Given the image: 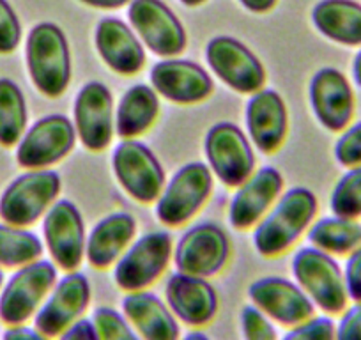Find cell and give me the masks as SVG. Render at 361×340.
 <instances>
[{
  "label": "cell",
  "instance_id": "cell-31",
  "mask_svg": "<svg viewBox=\"0 0 361 340\" xmlns=\"http://www.w3.org/2000/svg\"><path fill=\"white\" fill-rule=\"evenodd\" d=\"M329 207L338 217L361 218V165L350 166L338 179L331 192Z\"/></svg>",
  "mask_w": 361,
  "mask_h": 340
},
{
  "label": "cell",
  "instance_id": "cell-9",
  "mask_svg": "<svg viewBox=\"0 0 361 340\" xmlns=\"http://www.w3.org/2000/svg\"><path fill=\"white\" fill-rule=\"evenodd\" d=\"M76 130L62 114L41 117L25 130L16 147V162L29 170L48 169L61 162L75 147Z\"/></svg>",
  "mask_w": 361,
  "mask_h": 340
},
{
  "label": "cell",
  "instance_id": "cell-18",
  "mask_svg": "<svg viewBox=\"0 0 361 340\" xmlns=\"http://www.w3.org/2000/svg\"><path fill=\"white\" fill-rule=\"evenodd\" d=\"M310 105L319 123L329 131H343L354 116V91L347 76L336 68L315 71L308 87Z\"/></svg>",
  "mask_w": 361,
  "mask_h": 340
},
{
  "label": "cell",
  "instance_id": "cell-34",
  "mask_svg": "<svg viewBox=\"0 0 361 340\" xmlns=\"http://www.w3.org/2000/svg\"><path fill=\"white\" fill-rule=\"evenodd\" d=\"M241 332L245 340H279L275 324L253 305L241 310Z\"/></svg>",
  "mask_w": 361,
  "mask_h": 340
},
{
  "label": "cell",
  "instance_id": "cell-2",
  "mask_svg": "<svg viewBox=\"0 0 361 340\" xmlns=\"http://www.w3.org/2000/svg\"><path fill=\"white\" fill-rule=\"evenodd\" d=\"M27 68L41 95L59 98L71 80V54L64 32L55 23H37L27 37Z\"/></svg>",
  "mask_w": 361,
  "mask_h": 340
},
{
  "label": "cell",
  "instance_id": "cell-24",
  "mask_svg": "<svg viewBox=\"0 0 361 340\" xmlns=\"http://www.w3.org/2000/svg\"><path fill=\"white\" fill-rule=\"evenodd\" d=\"M99 57L119 75H135L145 64V51L133 29L119 18H103L96 29Z\"/></svg>",
  "mask_w": 361,
  "mask_h": 340
},
{
  "label": "cell",
  "instance_id": "cell-6",
  "mask_svg": "<svg viewBox=\"0 0 361 340\" xmlns=\"http://www.w3.org/2000/svg\"><path fill=\"white\" fill-rule=\"evenodd\" d=\"M213 190L209 166L200 162L180 166L156 200V217L166 227H179L195 217Z\"/></svg>",
  "mask_w": 361,
  "mask_h": 340
},
{
  "label": "cell",
  "instance_id": "cell-15",
  "mask_svg": "<svg viewBox=\"0 0 361 340\" xmlns=\"http://www.w3.org/2000/svg\"><path fill=\"white\" fill-rule=\"evenodd\" d=\"M128 18L140 40L159 57H176L186 48V32L161 0H131Z\"/></svg>",
  "mask_w": 361,
  "mask_h": 340
},
{
  "label": "cell",
  "instance_id": "cell-35",
  "mask_svg": "<svg viewBox=\"0 0 361 340\" xmlns=\"http://www.w3.org/2000/svg\"><path fill=\"white\" fill-rule=\"evenodd\" d=\"M335 158L347 169L361 165V121L342 131L335 144Z\"/></svg>",
  "mask_w": 361,
  "mask_h": 340
},
{
  "label": "cell",
  "instance_id": "cell-22",
  "mask_svg": "<svg viewBox=\"0 0 361 340\" xmlns=\"http://www.w3.org/2000/svg\"><path fill=\"white\" fill-rule=\"evenodd\" d=\"M287 107L273 89H260L246 103V128L260 152H275L287 135Z\"/></svg>",
  "mask_w": 361,
  "mask_h": 340
},
{
  "label": "cell",
  "instance_id": "cell-1",
  "mask_svg": "<svg viewBox=\"0 0 361 340\" xmlns=\"http://www.w3.org/2000/svg\"><path fill=\"white\" fill-rule=\"evenodd\" d=\"M317 213V197L312 190L298 186L283 193L273 211L266 214L253 232V245L264 257L287 252L310 227Z\"/></svg>",
  "mask_w": 361,
  "mask_h": 340
},
{
  "label": "cell",
  "instance_id": "cell-16",
  "mask_svg": "<svg viewBox=\"0 0 361 340\" xmlns=\"http://www.w3.org/2000/svg\"><path fill=\"white\" fill-rule=\"evenodd\" d=\"M75 130L89 151H103L116 130V112L110 89L102 82H89L75 99Z\"/></svg>",
  "mask_w": 361,
  "mask_h": 340
},
{
  "label": "cell",
  "instance_id": "cell-41",
  "mask_svg": "<svg viewBox=\"0 0 361 340\" xmlns=\"http://www.w3.org/2000/svg\"><path fill=\"white\" fill-rule=\"evenodd\" d=\"M239 2L252 13H266L276 4V0H239Z\"/></svg>",
  "mask_w": 361,
  "mask_h": 340
},
{
  "label": "cell",
  "instance_id": "cell-11",
  "mask_svg": "<svg viewBox=\"0 0 361 340\" xmlns=\"http://www.w3.org/2000/svg\"><path fill=\"white\" fill-rule=\"evenodd\" d=\"M231 255V243L224 229L216 224H199L180 236L173 250V265L177 272L188 275H218L227 265Z\"/></svg>",
  "mask_w": 361,
  "mask_h": 340
},
{
  "label": "cell",
  "instance_id": "cell-38",
  "mask_svg": "<svg viewBox=\"0 0 361 340\" xmlns=\"http://www.w3.org/2000/svg\"><path fill=\"white\" fill-rule=\"evenodd\" d=\"M343 280H345L349 300L361 301V245L347 255L345 266H343Z\"/></svg>",
  "mask_w": 361,
  "mask_h": 340
},
{
  "label": "cell",
  "instance_id": "cell-12",
  "mask_svg": "<svg viewBox=\"0 0 361 340\" xmlns=\"http://www.w3.org/2000/svg\"><path fill=\"white\" fill-rule=\"evenodd\" d=\"M206 59L214 75L241 95H253L266 83V69L246 44L231 36H218L207 43Z\"/></svg>",
  "mask_w": 361,
  "mask_h": 340
},
{
  "label": "cell",
  "instance_id": "cell-30",
  "mask_svg": "<svg viewBox=\"0 0 361 340\" xmlns=\"http://www.w3.org/2000/svg\"><path fill=\"white\" fill-rule=\"evenodd\" d=\"M43 255V243L25 227L0 224V268H22Z\"/></svg>",
  "mask_w": 361,
  "mask_h": 340
},
{
  "label": "cell",
  "instance_id": "cell-8",
  "mask_svg": "<svg viewBox=\"0 0 361 340\" xmlns=\"http://www.w3.org/2000/svg\"><path fill=\"white\" fill-rule=\"evenodd\" d=\"M112 166L117 181L131 199L142 204L158 200L165 186V170L154 152L135 138H123L114 149Z\"/></svg>",
  "mask_w": 361,
  "mask_h": 340
},
{
  "label": "cell",
  "instance_id": "cell-20",
  "mask_svg": "<svg viewBox=\"0 0 361 340\" xmlns=\"http://www.w3.org/2000/svg\"><path fill=\"white\" fill-rule=\"evenodd\" d=\"M151 83L158 95L179 105L204 102L213 92L209 73L186 59H165L152 66Z\"/></svg>",
  "mask_w": 361,
  "mask_h": 340
},
{
  "label": "cell",
  "instance_id": "cell-40",
  "mask_svg": "<svg viewBox=\"0 0 361 340\" xmlns=\"http://www.w3.org/2000/svg\"><path fill=\"white\" fill-rule=\"evenodd\" d=\"M2 340H51V339L44 335V333H41L37 328H34V326L16 324V326H8V329H6L4 335H2Z\"/></svg>",
  "mask_w": 361,
  "mask_h": 340
},
{
  "label": "cell",
  "instance_id": "cell-28",
  "mask_svg": "<svg viewBox=\"0 0 361 340\" xmlns=\"http://www.w3.org/2000/svg\"><path fill=\"white\" fill-rule=\"evenodd\" d=\"M308 241L331 255H349L361 245V224L338 214L321 218L308 231Z\"/></svg>",
  "mask_w": 361,
  "mask_h": 340
},
{
  "label": "cell",
  "instance_id": "cell-17",
  "mask_svg": "<svg viewBox=\"0 0 361 340\" xmlns=\"http://www.w3.org/2000/svg\"><path fill=\"white\" fill-rule=\"evenodd\" d=\"M253 307L271 321L282 326H296L315 315V305L298 284L282 277H264L248 287Z\"/></svg>",
  "mask_w": 361,
  "mask_h": 340
},
{
  "label": "cell",
  "instance_id": "cell-43",
  "mask_svg": "<svg viewBox=\"0 0 361 340\" xmlns=\"http://www.w3.org/2000/svg\"><path fill=\"white\" fill-rule=\"evenodd\" d=\"M353 80L357 87H361V48L357 50V54L354 55L353 61Z\"/></svg>",
  "mask_w": 361,
  "mask_h": 340
},
{
  "label": "cell",
  "instance_id": "cell-21",
  "mask_svg": "<svg viewBox=\"0 0 361 340\" xmlns=\"http://www.w3.org/2000/svg\"><path fill=\"white\" fill-rule=\"evenodd\" d=\"M282 188L283 178L275 166H262L257 170L232 197L228 207V220L232 227L241 231L253 227L266 214L271 204L279 199Z\"/></svg>",
  "mask_w": 361,
  "mask_h": 340
},
{
  "label": "cell",
  "instance_id": "cell-10",
  "mask_svg": "<svg viewBox=\"0 0 361 340\" xmlns=\"http://www.w3.org/2000/svg\"><path fill=\"white\" fill-rule=\"evenodd\" d=\"M206 156L211 170L224 185L241 186L255 169V156L248 138L234 123H218L207 131Z\"/></svg>",
  "mask_w": 361,
  "mask_h": 340
},
{
  "label": "cell",
  "instance_id": "cell-33",
  "mask_svg": "<svg viewBox=\"0 0 361 340\" xmlns=\"http://www.w3.org/2000/svg\"><path fill=\"white\" fill-rule=\"evenodd\" d=\"M282 340H335V321L329 315H312L293 326Z\"/></svg>",
  "mask_w": 361,
  "mask_h": 340
},
{
  "label": "cell",
  "instance_id": "cell-25",
  "mask_svg": "<svg viewBox=\"0 0 361 340\" xmlns=\"http://www.w3.org/2000/svg\"><path fill=\"white\" fill-rule=\"evenodd\" d=\"M137 232V220L130 213L117 211L92 227L85 241V257L92 268L106 269L117 262L131 245Z\"/></svg>",
  "mask_w": 361,
  "mask_h": 340
},
{
  "label": "cell",
  "instance_id": "cell-7",
  "mask_svg": "<svg viewBox=\"0 0 361 340\" xmlns=\"http://www.w3.org/2000/svg\"><path fill=\"white\" fill-rule=\"evenodd\" d=\"M172 257V238L169 232L156 231L131 243L117 259L114 280L126 293L144 291L156 282Z\"/></svg>",
  "mask_w": 361,
  "mask_h": 340
},
{
  "label": "cell",
  "instance_id": "cell-46",
  "mask_svg": "<svg viewBox=\"0 0 361 340\" xmlns=\"http://www.w3.org/2000/svg\"><path fill=\"white\" fill-rule=\"evenodd\" d=\"M2 286H4V272L0 269V289H2Z\"/></svg>",
  "mask_w": 361,
  "mask_h": 340
},
{
  "label": "cell",
  "instance_id": "cell-37",
  "mask_svg": "<svg viewBox=\"0 0 361 340\" xmlns=\"http://www.w3.org/2000/svg\"><path fill=\"white\" fill-rule=\"evenodd\" d=\"M335 340H361V301H353L335 324Z\"/></svg>",
  "mask_w": 361,
  "mask_h": 340
},
{
  "label": "cell",
  "instance_id": "cell-32",
  "mask_svg": "<svg viewBox=\"0 0 361 340\" xmlns=\"http://www.w3.org/2000/svg\"><path fill=\"white\" fill-rule=\"evenodd\" d=\"M92 322L98 329L99 340H142L123 312L112 307H98L92 312Z\"/></svg>",
  "mask_w": 361,
  "mask_h": 340
},
{
  "label": "cell",
  "instance_id": "cell-23",
  "mask_svg": "<svg viewBox=\"0 0 361 340\" xmlns=\"http://www.w3.org/2000/svg\"><path fill=\"white\" fill-rule=\"evenodd\" d=\"M123 314L142 340H179V321L169 305L151 291H133L123 298Z\"/></svg>",
  "mask_w": 361,
  "mask_h": 340
},
{
  "label": "cell",
  "instance_id": "cell-42",
  "mask_svg": "<svg viewBox=\"0 0 361 340\" xmlns=\"http://www.w3.org/2000/svg\"><path fill=\"white\" fill-rule=\"evenodd\" d=\"M80 2L90 6V8L117 9V8H123L124 4H128V2H131V0H80Z\"/></svg>",
  "mask_w": 361,
  "mask_h": 340
},
{
  "label": "cell",
  "instance_id": "cell-4",
  "mask_svg": "<svg viewBox=\"0 0 361 340\" xmlns=\"http://www.w3.org/2000/svg\"><path fill=\"white\" fill-rule=\"evenodd\" d=\"M57 282V266L37 259L16 269L0 289V321L6 326L25 324L47 300Z\"/></svg>",
  "mask_w": 361,
  "mask_h": 340
},
{
  "label": "cell",
  "instance_id": "cell-3",
  "mask_svg": "<svg viewBox=\"0 0 361 340\" xmlns=\"http://www.w3.org/2000/svg\"><path fill=\"white\" fill-rule=\"evenodd\" d=\"M293 275L315 308L326 315H336L345 310L349 296L343 280V268L331 253L322 252L315 246L298 250L293 259Z\"/></svg>",
  "mask_w": 361,
  "mask_h": 340
},
{
  "label": "cell",
  "instance_id": "cell-13",
  "mask_svg": "<svg viewBox=\"0 0 361 340\" xmlns=\"http://www.w3.org/2000/svg\"><path fill=\"white\" fill-rule=\"evenodd\" d=\"M90 282L82 272H68L57 280L54 289L34 315V328L50 339H57L66 328L82 319L89 308Z\"/></svg>",
  "mask_w": 361,
  "mask_h": 340
},
{
  "label": "cell",
  "instance_id": "cell-27",
  "mask_svg": "<svg viewBox=\"0 0 361 340\" xmlns=\"http://www.w3.org/2000/svg\"><path fill=\"white\" fill-rule=\"evenodd\" d=\"M159 112L158 92L145 83H137L121 98L116 112V131L121 138H133L154 124Z\"/></svg>",
  "mask_w": 361,
  "mask_h": 340
},
{
  "label": "cell",
  "instance_id": "cell-36",
  "mask_svg": "<svg viewBox=\"0 0 361 340\" xmlns=\"http://www.w3.org/2000/svg\"><path fill=\"white\" fill-rule=\"evenodd\" d=\"M22 41V25L8 0H0V54H11Z\"/></svg>",
  "mask_w": 361,
  "mask_h": 340
},
{
  "label": "cell",
  "instance_id": "cell-45",
  "mask_svg": "<svg viewBox=\"0 0 361 340\" xmlns=\"http://www.w3.org/2000/svg\"><path fill=\"white\" fill-rule=\"evenodd\" d=\"M180 2H183V4L185 6H200L202 4V2H206V0H180Z\"/></svg>",
  "mask_w": 361,
  "mask_h": 340
},
{
  "label": "cell",
  "instance_id": "cell-44",
  "mask_svg": "<svg viewBox=\"0 0 361 340\" xmlns=\"http://www.w3.org/2000/svg\"><path fill=\"white\" fill-rule=\"evenodd\" d=\"M183 340H211L204 332H190L188 335L183 336Z\"/></svg>",
  "mask_w": 361,
  "mask_h": 340
},
{
  "label": "cell",
  "instance_id": "cell-5",
  "mask_svg": "<svg viewBox=\"0 0 361 340\" xmlns=\"http://www.w3.org/2000/svg\"><path fill=\"white\" fill-rule=\"evenodd\" d=\"M61 185L55 170L37 169L18 176L0 197V218L15 227H30L50 210Z\"/></svg>",
  "mask_w": 361,
  "mask_h": 340
},
{
  "label": "cell",
  "instance_id": "cell-29",
  "mask_svg": "<svg viewBox=\"0 0 361 340\" xmlns=\"http://www.w3.org/2000/svg\"><path fill=\"white\" fill-rule=\"evenodd\" d=\"M27 102L18 83L0 78V145L13 147L23 137L27 128Z\"/></svg>",
  "mask_w": 361,
  "mask_h": 340
},
{
  "label": "cell",
  "instance_id": "cell-14",
  "mask_svg": "<svg viewBox=\"0 0 361 340\" xmlns=\"http://www.w3.org/2000/svg\"><path fill=\"white\" fill-rule=\"evenodd\" d=\"M43 234L54 265L76 272L85 257V225L78 207L68 199L57 200L44 213Z\"/></svg>",
  "mask_w": 361,
  "mask_h": 340
},
{
  "label": "cell",
  "instance_id": "cell-39",
  "mask_svg": "<svg viewBox=\"0 0 361 340\" xmlns=\"http://www.w3.org/2000/svg\"><path fill=\"white\" fill-rule=\"evenodd\" d=\"M59 340H99L98 329L92 319H78L73 322L69 328H66L61 335L57 336Z\"/></svg>",
  "mask_w": 361,
  "mask_h": 340
},
{
  "label": "cell",
  "instance_id": "cell-19",
  "mask_svg": "<svg viewBox=\"0 0 361 340\" xmlns=\"http://www.w3.org/2000/svg\"><path fill=\"white\" fill-rule=\"evenodd\" d=\"M166 305L177 321L188 326H206L216 317L220 300L213 284L204 277L176 272L165 286Z\"/></svg>",
  "mask_w": 361,
  "mask_h": 340
},
{
  "label": "cell",
  "instance_id": "cell-26",
  "mask_svg": "<svg viewBox=\"0 0 361 340\" xmlns=\"http://www.w3.org/2000/svg\"><path fill=\"white\" fill-rule=\"evenodd\" d=\"M315 29L343 47H361V4L356 0H321L312 11Z\"/></svg>",
  "mask_w": 361,
  "mask_h": 340
}]
</instances>
